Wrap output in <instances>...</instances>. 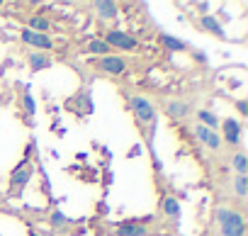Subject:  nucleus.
<instances>
[{
	"instance_id": "a211bd4d",
	"label": "nucleus",
	"mask_w": 248,
	"mask_h": 236,
	"mask_svg": "<svg viewBox=\"0 0 248 236\" xmlns=\"http://www.w3.org/2000/svg\"><path fill=\"white\" fill-rule=\"evenodd\" d=\"M158 39H161V44L168 49V51H187V44L185 42H180L178 37H170V34H158Z\"/></svg>"
},
{
	"instance_id": "0eeeda50",
	"label": "nucleus",
	"mask_w": 248,
	"mask_h": 236,
	"mask_svg": "<svg viewBox=\"0 0 248 236\" xmlns=\"http://www.w3.org/2000/svg\"><path fill=\"white\" fill-rule=\"evenodd\" d=\"M20 39H22L25 44H30V47L39 49L42 54H44V51H49V49H54V39H51L49 34H39V32H32V30H27V27H22V30H20Z\"/></svg>"
},
{
	"instance_id": "39448f33",
	"label": "nucleus",
	"mask_w": 248,
	"mask_h": 236,
	"mask_svg": "<svg viewBox=\"0 0 248 236\" xmlns=\"http://www.w3.org/2000/svg\"><path fill=\"white\" fill-rule=\"evenodd\" d=\"M97 71H102V73H107V76H124L127 73V61H124L122 56H114V54H109V56H100L95 63H93Z\"/></svg>"
},
{
	"instance_id": "dca6fc26",
	"label": "nucleus",
	"mask_w": 248,
	"mask_h": 236,
	"mask_svg": "<svg viewBox=\"0 0 248 236\" xmlns=\"http://www.w3.org/2000/svg\"><path fill=\"white\" fill-rule=\"evenodd\" d=\"M161 212L166 214V217H170V219H180V202L175 200V197H170V195H166L163 200H161Z\"/></svg>"
},
{
	"instance_id": "9d476101",
	"label": "nucleus",
	"mask_w": 248,
	"mask_h": 236,
	"mask_svg": "<svg viewBox=\"0 0 248 236\" xmlns=\"http://www.w3.org/2000/svg\"><path fill=\"white\" fill-rule=\"evenodd\" d=\"M66 107L76 110L78 114H90V112H93V100H90L88 90H80L78 95H73V97L66 102Z\"/></svg>"
},
{
	"instance_id": "4468645a",
	"label": "nucleus",
	"mask_w": 248,
	"mask_h": 236,
	"mask_svg": "<svg viewBox=\"0 0 248 236\" xmlns=\"http://www.w3.org/2000/svg\"><path fill=\"white\" fill-rule=\"evenodd\" d=\"M200 25H202V30H207L209 34H214V37H219V39H226V32H224V27H221V22H219L217 17H212V15H202Z\"/></svg>"
},
{
	"instance_id": "423d86ee",
	"label": "nucleus",
	"mask_w": 248,
	"mask_h": 236,
	"mask_svg": "<svg viewBox=\"0 0 248 236\" xmlns=\"http://www.w3.org/2000/svg\"><path fill=\"white\" fill-rule=\"evenodd\" d=\"M192 134H195V139H197L202 146H207L209 151H219V149H221V134H219V132H214V129H209V127H202V125H195V127H192Z\"/></svg>"
},
{
	"instance_id": "9b49d317",
	"label": "nucleus",
	"mask_w": 248,
	"mask_h": 236,
	"mask_svg": "<svg viewBox=\"0 0 248 236\" xmlns=\"http://www.w3.org/2000/svg\"><path fill=\"white\" fill-rule=\"evenodd\" d=\"M219 127L224 129V139H226L231 146H238V144H241V125H238L236 120H231V117H229V120H221Z\"/></svg>"
},
{
	"instance_id": "393cba45",
	"label": "nucleus",
	"mask_w": 248,
	"mask_h": 236,
	"mask_svg": "<svg viewBox=\"0 0 248 236\" xmlns=\"http://www.w3.org/2000/svg\"><path fill=\"white\" fill-rule=\"evenodd\" d=\"M0 200H3V195H0Z\"/></svg>"
},
{
	"instance_id": "f257e3e1",
	"label": "nucleus",
	"mask_w": 248,
	"mask_h": 236,
	"mask_svg": "<svg viewBox=\"0 0 248 236\" xmlns=\"http://www.w3.org/2000/svg\"><path fill=\"white\" fill-rule=\"evenodd\" d=\"M129 110L134 112L137 122L141 125L144 134H146V142L154 144V132H156V125H158V110L156 105L144 97V95H129Z\"/></svg>"
},
{
	"instance_id": "7ed1b4c3",
	"label": "nucleus",
	"mask_w": 248,
	"mask_h": 236,
	"mask_svg": "<svg viewBox=\"0 0 248 236\" xmlns=\"http://www.w3.org/2000/svg\"><path fill=\"white\" fill-rule=\"evenodd\" d=\"M32 175H34V163H32L30 158H25V161L10 173V192H13V195H20V192L27 188V183H30Z\"/></svg>"
},
{
	"instance_id": "ddd939ff",
	"label": "nucleus",
	"mask_w": 248,
	"mask_h": 236,
	"mask_svg": "<svg viewBox=\"0 0 248 236\" xmlns=\"http://www.w3.org/2000/svg\"><path fill=\"white\" fill-rule=\"evenodd\" d=\"M27 61H30V68H32V71H46V68H51V63H54V59H51L49 54H42V51H30Z\"/></svg>"
},
{
	"instance_id": "6ab92c4d",
	"label": "nucleus",
	"mask_w": 248,
	"mask_h": 236,
	"mask_svg": "<svg viewBox=\"0 0 248 236\" xmlns=\"http://www.w3.org/2000/svg\"><path fill=\"white\" fill-rule=\"evenodd\" d=\"M85 51H88V54H97V56H109V54H112V49H109L102 39H90L88 47H85Z\"/></svg>"
},
{
	"instance_id": "20e7f679",
	"label": "nucleus",
	"mask_w": 248,
	"mask_h": 236,
	"mask_svg": "<svg viewBox=\"0 0 248 236\" xmlns=\"http://www.w3.org/2000/svg\"><path fill=\"white\" fill-rule=\"evenodd\" d=\"M109 49H122V51H134L139 47V42L124 30H107L105 32V39H102Z\"/></svg>"
},
{
	"instance_id": "4be33fe9",
	"label": "nucleus",
	"mask_w": 248,
	"mask_h": 236,
	"mask_svg": "<svg viewBox=\"0 0 248 236\" xmlns=\"http://www.w3.org/2000/svg\"><path fill=\"white\" fill-rule=\"evenodd\" d=\"M22 107H25V114H27V117H34L37 105H34V97H32V93H30V90H25V93H22Z\"/></svg>"
},
{
	"instance_id": "6e6552de",
	"label": "nucleus",
	"mask_w": 248,
	"mask_h": 236,
	"mask_svg": "<svg viewBox=\"0 0 248 236\" xmlns=\"http://www.w3.org/2000/svg\"><path fill=\"white\" fill-rule=\"evenodd\" d=\"M163 112L170 117V120H185V117H190V112H192V105L187 100H166Z\"/></svg>"
},
{
	"instance_id": "f8f14e48",
	"label": "nucleus",
	"mask_w": 248,
	"mask_h": 236,
	"mask_svg": "<svg viewBox=\"0 0 248 236\" xmlns=\"http://www.w3.org/2000/svg\"><path fill=\"white\" fill-rule=\"evenodd\" d=\"M93 10L100 20H114L119 15V5L112 0H97V3H93Z\"/></svg>"
},
{
	"instance_id": "b1692460",
	"label": "nucleus",
	"mask_w": 248,
	"mask_h": 236,
	"mask_svg": "<svg viewBox=\"0 0 248 236\" xmlns=\"http://www.w3.org/2000/svg\"><path fill=\"white\" fill-rule=\"evenodd\" d=\"M236 107H238V112H241L243 117L248 114V102H246V100H238V102H236Z\"/></svg>"
},
{
	"instance_id": "1a4fd4ad",
	"label": "nucleus",
	"mask_w": 248,
	"mask_h": 236,
	"mask_svg": "<svg viewBox=\"0 0 248 236\" xmlns=\"http://www.w3.org/2000/svg\"><path fill=\"white\" fill-rule=\"evenodd\" d=\"M117 236H149V226H144V221H119L114 226Z\"/></svg>"
},
{
	"instance_id": "f3484780",
	"label": "nucleus",
	"mask_w": 248,
	"mask_h": 236,
	"mask_svg": "<svg viewBox=\"0 0 248 236\" xmlns=\"http://www.w3.org/2000/svg\"><path fill=\"white\" fill-rule=\"evenodd\" d=\"M27 30L39 32V34H46V32L51 30V22H49L46 17H42V15H34V17H30V20H27Z\"/></svg>"
},
{
	"instance_id": "5701e85b",
	"label": "nucleus",
	"mask_w": 248,
	"mask_h": 236,
	"mask_svg": "<svg viewBox=\"0 0 248 236\" xmlns=\"http://www.w3.org/2000/svg\"><path fill=\"white\" fill-rule=\"evenodd\" d=\"M51 224H54L56 229H63L66 224H71V219H66L61 212H54V217H51Z\"/></svg>"
},
{
	"instance_id": "2eb2a0df",
	"label": "nucleus",
	"mask_w": 248,
	"mask_h": 236,
	"mask_svg": "<svg viewBox=\"0 0 248 236\" xmlns=\"http://www.w3.org/2000/svg\"><path fill=\"white\" fill-rule=\"evenodd\" d=\"M197 114V125H202V127H209V129H214V132H219V117L212 112V110H197L195 112Z\"/></svg>"
},
{
	"instance_id": "aec40b11",
	"label": "nucleus",
	"mask_w": 248,
	"mask_h": 236,
	"mask_svg": "<svg viewBox=\"0 0 248 236\" xmlns=\"http://www.w3.org/2000/svg\"><path fill=\"white\" fill-rule=\"evenodd\" d=\"M231 163H233V168H236V175H246V173H248V158H246L243 151H236Z\"/></svg>"
},
{
	"instance_id": "f03ea898",
	"label": "nucleus",
	"mask_w": 248,
	"mask_h": 236,
	"mask_svg": "<svg viewBox=\"0 0 248 236\" xmlns=\"http://www.w3.org/2000/svg\"><path fill=\"white\" fill-rule=\"evenodd\" d=\"M214 219L221 236H246V219L233 207H217Z\"/></svg>"
},
{
	"instance_id": "412c9836",
	"label": "nucleus",
	"mask_w": 248,
	"mask_h": 236,
	"mask_svg": "<svg viewBox=\"0 0 248 236\" xmlns=\"http://www.w3.org/2000/svg\"><path fill=\"white\" fill-rule=\"evenodd\" d=\"M233 192L243 200L248 195V175H236L233 178Z\"/></svg>"
}]
</instances>
